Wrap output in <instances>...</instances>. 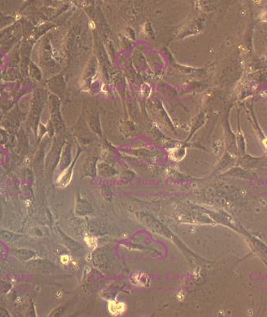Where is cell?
Here are the masks:
<instances>
[{"label": "cell", "mask_w": 267, "mask_h": 317, "mask_svg": "<svg viewBox=\"0 0 267 317\" xmlns=\"http://www.w3.org/2000/svg\"><path fill=\"white\" fill-rule=\"evenodd\" d=\"M85 241H86L88 245H89V246H91V247L93 248L96 246L97 239L95 238H94V237H86V238H85Z\"/></svg>", "instance_id": "obj_2"}, {"label": "cell", "mask_w": 267, "mask_h": 317, "mask_svg": "<svg viewBox=\"0 0 267 317\" xmlns=\"http://www.w3.org/2000/svg\"><path fill=\"white\" fill-rule=\"evenodd\" d=\"M108 308L110 312L112 315H120L122 314L126 310L125 303H119V302H116V301H110L108 305Z\"/></svg>", "instance_id": "obj_1"}, {"label": "cell", "mask_w": 267, "mask_h": 317, "mask_svg": "<svg viewBox=\"0 0 267 317\" xmlns=\"http://www.w3.org/2000/svg\"><path fill=\"white\" fill-rule=\"evenodd\" d=\"M60 260H61V262L62 263H68V261H69V257L68 255H63L62 257L60 258Z\"/></svg>", "instance_id": "obj_3"}]
</instances>
